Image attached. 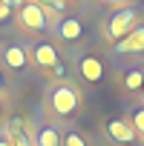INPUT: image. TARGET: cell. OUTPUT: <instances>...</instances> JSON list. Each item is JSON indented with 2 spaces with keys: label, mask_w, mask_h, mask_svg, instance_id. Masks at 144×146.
<instances>
[{
  "label": "cell",
  "mask_w": 144,
  "mask_h": 146,
  "mask_svg": "<svg viewBox=\"0 0 144 146\" xmlns=\"http://www.w3.org/2000/svg\"><path fill=\"white\" fill-rule=\"evenodd\" d=\"M9 143L12 146H35V132L20 117H12V123H9Z\"/></svg>",
  "instance_id": "6"
},
{
  "label": "cell",
  "mask_w": 144,
  "mask_h": 146,
  "mask_svg": "<svg viewBox=\"0 0 144 146\" xmlns=\"http://www.w3.org/2000/svg\"><path fill=\"white\" fill-rule=\"evenodd\" d=\"M61 140H63V135L55 126H40L35 135V146H61Z\"/></svg>",
  "instance_id": "11"
},
{
  "label": "cell",
  "mask_w": 144,
  "mask_h": 146,
  "mask_svg": "<svg viewBox=\"0 0 144 146\" xmlns=\"http://www.w3.org/2000/svg\"><path fill=\"white\" fill-rule=\"evenodd\" d=\"M81 106V92L72 86V83H58L49 89V109L61 117H69V115H75Z\"/></svg>",
  "instance_id": "1"
},
{
  "label": "cell",
  "mask_w": 144,
  "mask_h": 146,
  "mask_svg": "<svg viewBox=\"0 0 144 146\" xmlns=\"http://www.w3.org/2000/svg\"><path fill=\"white\" fill-rule=\"evenodd\" d=\"M58 35H61V40H78L81 35H84V26H81V20L78 17H63L61 23H58Z\"/></svg>",
  "instance_id": "9"
},
{
  "label": "cell",
  "mask_w": 144,
  "mask_h": 146,
  "mask_svg": "<svg viewBox=\"0 0 144 146\" xmlns=\"http://www.w3.org/2000/svg\"><path fill=\"white\" fill-rule=\"evenodd\" d=\"M0 106H3V100H0Z\"/></svg>",
  "instance_id": "21"
},
{
  "label": "cell",
  "mask_w": 144,
  "mask_h": 146,
  "mask_svg": "<svg viewBox=\"0 0 144 146\" xmlns=\"http://www.w3.org/2000/svg\"><path fill=\"white\" fill-rule=\"evenodd\" d=\"M32 60H35V66H40V69H55V66L61 63V57H58V49H55L52 43H40V46H35V52H32Z\"/></svg>",
  "instance_id": "8"
},
{
  "label": "cell",
  "mask_w": 144,
  "mask_h": 146,
  "mask_svg": "<svg viewBox=\"0 0 144 146\" xmlns=\"http://www.w3.org/2000/svg\"><path fill=\"white\" fill-rule=\"evenodd\" d=\"M3 60H6L9 69H26V66H29V54H26L23 46H9V49L3 52Z\"/></svg>",
  "instance_id": "10"
},
{
  "label": "cell",
  "mask_w": 144,
  "mask_h": 146,
  "mask_svg": "<svg viewBox=\"0 0 144 146\" xmlns=\"http://www.w3.org/2000/svg\"><path fill=\"white\" fill-rule=\"evenodd\" d=\"M0 3H3V6H9V9H20L26 0H0Z\"/></svg>",
  "instance_id": "15"
},
{
  "label": "cell",
  "mask_w": 144,
  "mask_h": 146,
  "mask_svg": "<svg viewBox=\"0 0 144 146\" xmlns=\"http://www.w3.org/2000/svg\"><path fill=\"white\" fill-rule=\"evenodd\" d=\"M118 54H144V23H138L127 37H121L115 43Z\"/></svg>",
  "instance_id": "5"
},
{
  "label": "cell",
  "mask_w": 144,
  "mask_h": 146,
  "mask_svg": "<svg viewBox=\"0 0 144 146\" xmlns=\"http://www.w3.org/2000/svg\"><path fill=\"white\" fill-rule=\"evenodd\" d=\"M61 146H87V140H84V135H78V132H66L63 140H61Z\"/></svg>",
  "instance_id": "14"
},
{
  "label": "cell",
  "mask_w": 144,
  "mask_h": 146,
  "mask_svg": "<svg viewBox=\"0 0 144 146\" xmlns=\"http://www.w3.org/2000/svg\"><path fill=\"white\" fill-rule=\"evenodd\" d=\"M55 12H46V9H40L38 3H32V0H26V3L17 9V23H20V29H26V32H43L46 26H49V17H52Z\"/></svg>",
  "instance_id": "3"
},
{
  "label": "cell",
  "mask_w": 144,
  "mask_h": 146,
  "mask_svg": "<svg viewBox=\"0 0 144 146\" xmlns=\"http://www.w3.org/2000/svg\"><path fill=\"white\" fill-rule=\"evenodd\" d=\"M104 3H112V6H118V9H124V6L130 3V0H104Z\"/></svg>",
  "instance_id": "17"
},
{
  "label": "cell",
  "mask_w": 144,
  "mask_h": 146,
  "mask_svg": "<svg viewBox=\"0 0 144 146\" xmlns=\"http://www.w3.org/2000/svg\"><path fill=\"white\" fill-rule=\"evenodd\" d=\"M138 95H141V100H144V86H141V92H138Z\"/></svg>",
  "instance_id": "19"
},
{
  "label": "cell",
  "mask_w": 144,
  "mask_h": 146,
  "mask_svg": "<svg viewBox=\"0 0 144 146\" xmlns=\"http://www.w3.org/2000/svg\"><path fill=\"white\" fill-rule=\"evenodd\" d=\"M0 146H12V143H9V140H0Z\"/></svg>",
  "instance_id": "18"
},
{
  "label": "cell",
  "mask_w": 144,
  "mask_h": 146,
  "mask_svg": "<svg viewBox=\"0 0 144 146\" xmlns=\"http://www.w3.org/2000/svg\"><path fill=\"white\" fill-rule=\"evenodd\" d=\"M130 126L135 129V137H141V140H144V106H138V109L133 112V117H130Z\"/></svg>",
  "instance_id": "13"
},
{
  "label": "cell",
  "mask_w": 144,
  "mask_h": 146,
  "mask_svg": "<svg viewBox=\"0 0 144 146\" xmlns=\"http://www.w3.org/2000/svg\"><path fill=\"white\" fill-rule=\"evenodd\" d=\"M107 137H110L112 143L124 146V143H133V140H135V129L130 126V120H124V117H112V120L107 123Z\"/></svg>",
  "instance_id": "4"
},
{
  "label": "cell",
  "mask_w": 144,
  "mask_h": 146,
  "mask_svg": "<svg viewBox=\"0 0 144 146\" xmlns=\"http://www.w3.org/2000/svg\"><path fill=\"white\" fill-rule=\"evenodd\" d=\"M0 86H3V72H0Z\"/></svg>",
  "instance_id": "20"
},
{
  "label": "cell",
  "mask_w": 144,
  "mask_h": 146,
  "mask_svg": "<svg viewBox=\"0 0 144 146\" xmlns=\"http://www.w3.org/2000/svg\"><path fill=\"white\" fill-rule=\"evenodd\" d=\"M138 23H141V20H138V9H135V6H124V9H115V12H112V17H110L107 26H104V35H107L110 43H118V40L127 37Z\"/></svg>",
  "instance_id": "2"
},
{
  "label": "cell",
  "mask_w": 144,
  "mask_h": 146,
  "mask_svg": "<svg viewBox=\"0 0 144 146\" xmlns=\"http://www.w3.org/2000/svg\"><path fill=\"white\" fill-rule=\"evenodd\" d=\"M78 72H81V78H84L87 83H98V80L104 78V63H101L98 57H92V54H84V57L78 60Z\"/></svg>",
  "instance_id": "7"
},
{
  "label": "cell",
  "mask_w": 144,
  "mask_h": 146,
  "mask_svg": "<svg viewBox=\"0 0 144 146\" xmlns=\"http://www.w3.org/2000/svg\"><path fill=\"white\" fill-rule=\"evenodd\" d=\"M144 86V69H130L124 75V89L127 92H141Z\"/></svg>",
  "instance_id": "12"
},
{
  "label": "cell",
  "mask_w": 144,
  "mask_h": 146,
  "mask_svg": "<svg viewBox=\"0 0 144 146\" xmlns=\"http://www.w3.org/2000/svg\"><path fill=\"white\" fill-rule=\"evenodd\" d=\"M9 15H12V9H9V6H3V3H0V20H6Z\"/></svg>",
  "instance_id": "16"
}]
</instances>
